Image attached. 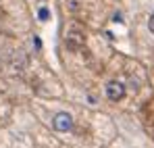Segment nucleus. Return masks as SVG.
Here are the masks:
<instances>
[{
	"label": "nucleus",
	"instance_id": "obj_4",
	"mask_svg": "<svg viewBox=\"0 0 154 148\" xmlns=\"http://www.w3.org/2000/svg\"><path fill=\"white\" fill-rule=\"evenodd\" d=\"M38 15H40V19H42V21H46V19H48V11H46V8H40V13H38Z\"/></svg>",
	"mask_w": 154,
	"mask_h": 148
},
{
	"label": "nucleus",
	"instance_id": "obj_3",
	"mask_svg": "<svg viewBox=\"0 0 154 148\" xmlns=\"http://www.w3.org/2000/svg\"><path fill=\"white\" fill-rule=\"evenodd\" d=\"M81 44H83V36H81L79 31L73 29V31L69 33V38H67V48H69V50H77Z\"/></svg>",
	"mask_w": 154,
	"mask_h": 148
},
{
	"label": "nucleus",
	"instance_id": "obj_2",
	"mask_svg": "<svg viewBox=\"0 0 154 148\" xmlns=\"http://www.w3.org/2000/svg\"><path fill=\"white\" fill-rule=\"evenodd\" d=\"M54 129H58V131H69L71 127H73V119H71V115H67V113H58L56 117H54Z\"/></svg>",
	"mask_w": 154,
	"mask_h": 148
},
{
	"label": "nucleus",
	"instance_id": "obj_5",
	"mask_svg": "<svg viewBox=\"0 0 154 148\" xmlns=\"http://www.w3.org/2000/svg\"><path fill=\"white\" fill-rule=\"evenodd\" d=\"M148 27H150V31L154 33V15H150V21H148Z\"/></svg>",
	"mask_w": 154,
	"mask_h": 148
},
{
	"label": "nucleus",
	"instance_id": "obj_1",
	"mask_svg": "<svg viewBox=\"0 0 154 148\" xmlns=\"http://www.w3.org/2000/svg\"><path fill=\"white\" fill-rule=\"evenodd\" d=\"M106 96L112 100V102L123 100V96H125V86H123L121 81H110V83L106 86Z\"/></svg>",
	"mask_w": 154,
	"mask_h": 148
}]
</instances>
